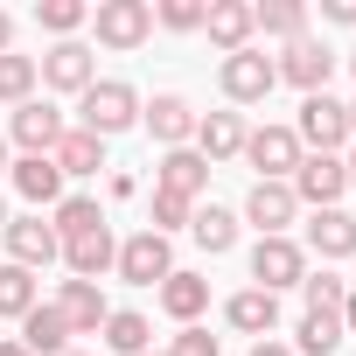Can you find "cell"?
<instances>
[{
  "label": "cell",
  "mask_w": 356,
  "mask_h": 356,
  "mask_svg": "<svg viewBox=\"0 0 356 356\" xmlns=\"http://www.w3.org/2000/svg\"><path fill=\"white\" fill-rule=\"evenodd\" d=\"M217 84H224V98H231V105H259V98H273L280 70H273V56H259V49H238V56H224Z\"/></svg>",
  "instance_id": "8"
},
{
  "label": "cell",
  "mask_w": 356,
  "mask_h": 356,
  "mask_svg": "<svg viewBox=\"0 0 356 356\" xmlns=\"http://www.w3.org/2000/svg\"><path fill=\"white\" fill-rule=\"evenodd\" d=\"M70 356H77V349H70Z\"/></svg>",
  "instance_id": "49"
},
{
  "label": "cell",
  "mask_w": 356,
  "mask_h": 356,
  "mask_svg": "<svg viewBox=\"0 0 356 356\" xmlns=\"http://www.w3.org/2000/svg\"><path fill=\"white\" fill-rule=\"evenodd\" d=\"M245 119L238 112H196V154L203 161H231V154H245Z\"/></svg>",
  "instance_id": "21"
},
{
  "label": "cell",
  "mask_w": 356,
  "mask_h": 356,
  "mask_svg": "<svg viewBox=\"0 0 356 356\" xmlns=\"http://www.w3.org/2000/svg\"><path fill=\"white\" fill-rule=\"evenodd\" d=\"M112 273H119L126 286H161V280L175 273V252H168V238H161V231H133V238L119 245Z\"/></svg>",
  "instance_id": "5"
},
{
  "label": "cell",
  "mask_w": 356,
  "mask_h": 356,
  "mask_svg": "<svg viewBox=\"0 0 356 356\" xmlns=\"http://www.w3.org/2000/svg\"><path fill=\"white\" fill-rule=\"evenodd\" d=\"M245 161L259 168V182H293V168H300L293 126H259V133H245Z\"/></svg>",
  "instance_id": "6"
},
{
  "label": "cell",
  "mask_w": 356,
  "mask_h": 356,
  "mask_svg": "<svg viewBox=\"0 0 356 356\" xmlns=\"http://www.w3.org/2000/svg\"><path fill=\"white\" fill-rule=\"evenodd\" d=\"M8 266H22V273H35V266H49V259H63V238L42 224V217H8Z\"/></svg>",
  "instance_id": "11"
},
{
  "label": "cell",
  "mask_w": 356,
  "mask_h": 356,
  "mask_svg": "<svg viewBox=\"0 0 356 356\" xmlns=\"http://www.w3.org/2000/svg\"><path fill=\"white\" fill-rule=\"evenodd\" d=\"M321 15H328V22H356V0H328Z\"/></svg>",
  "instance_id": "38"
},
{
  "label": "cell",
  "mask_w": 356,
  "mask_h": 356,
  "mask_svg": "<svg viewBox=\"0 0 356 356\" xmlns=\"http://www.w3.org/2000/svg\"><path fill=\"white\" fill-rule=\"evenodd\" d=\"M126 126H140V91H133L126 77H98V84L77 98V133L112 140V133H126Z\"/></svg>",
  "instance_id": "1"
},
{
  "label": "cell",
  "mask_w": 356,
  "mask_h": 356,
  "mask_svg": "<svg viewBox=\"0 0 356 356\" xmlns=\"http://www.w3.org/2000/svg\"><path fill=\"white\" fill-rule=\"evenodd\" d=\"M15 168V189L35 203V210H56L63 203V168L49 161V154H22V161H8Z\"/></svg>",
  "instance_id": "20"
},
{
  "label": "cell",
  "mask_w": 356,
  "mask_h": 356,
  "mask_svg": "<svg viewBox=\"0 0 356 356\" xmlns=\"http://www.w3.org/2000/svg\"><path fill=\"white\" fill-rule=\"evenodd\" d=\"M0 356H29V349H22V342H0Z\"/></svg>",
  "instance_id": "43"
},
{
  "label": "cell",
  "mask_w": 356,
  "mask_h": 356,
  "mask_svg": "<svg viewBox=\"0 0 356 356\" xmlns=\"http://www.w3.org/2000/svg\"><path fill=\"white\" fill-rule=\"evenodd\" d=\"M293 140H300V154H342V147H356V140H349V105H342V98H328V91L300 98Z\"/></svg>",
  "instance_id": "2"
},
{
  "label": "cell",
  "mask_w": 356,
  "mask_h": 356,
  "mask_svg": "<svg viewBox=\"0 0 356 356\" xmlns=\"http://www.w3.org/2000/svg\"><path fill=\"white\" fill-rule=\"evenodd\" d=\"M300 98H314V91H328V77H335V49L328 42H314V35H300V42H286V56L273 63Z\"/></svg>",
  "instance_id": "7"
},
{
  "label": "cell",
  "mask_w": 356,
  "mask_h": 356,
  "mask_svg": "<svg viewBox=\"0 0 356 356\" xmlns=\"http://www.w3.org/2000/svg\"><path fill=\"white\" fill-rule=\"evenodd\" d=\"M29 356H70V328H63V314L49 307V300H35L29 314H22V335H15Z\"/></svg>",
  "instance_id": "22"
},
{
  "label": "cell",
  "mask_w": 356,
  "mask_h": 356,
  "mask_svg": "<svg viewBox=\"0 0 356 356\" xmlns=\"http://www.w3.org/2000/svg\"><path fill=\"white\" fill-rule=\"evenodd\" d=\"M35 22H42L56 42H77V29L91 22V8H84V0H42V8H35Z\"/></svg>",
  "instance_id": "33"
},
{
  "label": "cell",
  "mask_w": 356,
  "mask_h": 356,
  "mask_svg": "<svg viewBox=\"0 0 356 356\" xmlns=\"http://www.w3.org/2000/svg\"><path fill=\"white\" fill-rule=\"evenodd\" d=\"M161 307L182 321V328H196V314L210 307V280H203V273H168V280H161Z\"/></svg>",
  "instance_id": "24"
},
{
  "label": "cell",
  "mask_w": 356,
  "mask_h": 356,
  "mask_svg": "<svg viewBox=\"0 0 356 356\" xmlns=\"http://www.w3.org/2000/svg\"><path fill=\"white\" fill-rule=\"evenodd\" d=\"M342 328L356 335V286H349V307H342Z\"/></svg>",
  "instance_id": "41"
},
{
  "label": "cell",
  "mask_w": 356,
  "mask_h": 356,
  "mask_svg": "<svg viewBox=\"0 0 356 356\" xmlns=\"http://www.w3.org/2000/svg\"><path fill=\"white\" fill-rule=\"evenodd\" d=\"M300 252H314V259H356V217L349 210H314Z\"/></svg>",
  "instance_id": "19"
},
{
  "label": "cell",
  "mask_w": 356,
  "mask_h": 356,
  "mask_svg": "<svg viewBox=\"0 0 356 356\" xmlns=\"http://www.w3.org/2000/svg\"><path fill=\"white\" fill-rule=\"evenodd\" d=\"M105 349H112V356H147V349H154V321L133 314V307H112V314H105Z\"/></svg>",
  "instance_id": "25"
},
{
  "label": "cell",
  "mask_w": 356,
  "mask_h": 356,
  "mask_svg": "<svg viewBox=\"0 0 356 356\" xmlns=\"http://www.w3.org/2000/svg\"><path fill=\"white\" fill-rule=\"evenodd\" d=\"M0 168H8V140H0Z\"/></svg>",
  "instance_id": "46"
},
{
  "label": "cell",
  "mask_w": 356,
  "mask_h": 356,
  "mask_svg": "<svg viewBox=\"0 0 356 356\" xmlns=\"http://www.w3.org/2000/svg\"><path fill=\"white\" fill-rule=\"evenodd\" d=\"M252 280H259L266 293H286V286L307 280V252H300L293 238H259V245H252Z\"/></svg>",
  "instance_id": "10"
},
{
  "label": "cell",
  "mask_w": 356,
  "mask_h": 356,
  "mask_svg": "<svg viewBox=\"0 0 356 356\" xmlns=\"http://www.w3.org/2000/svg\"><path fill=\"white\" fill-rule=\"evenodd\" d=\"M112 259H119L112 231H84V238H63V266H70L77 280H105V273H112Z\"/></svg>",
  "instance_id": "23"
},
{
  "label": "cell",
  "mask_w": 356,
  "mask_h": 356,
  "mask_svg": "<svg viewBox=\"0 0 356 356\" xmlns=\"http://www.w3.org/2000/svg\"><path fill=\"white\" fill-rule=\"evenodd\" d=\"M293 203H307V210H342V189H349V168H342V154H300V168H293Z\"/></svg>",
  "instance_id": "3"
},
{
  "label": "cell",
  "mask_w": 356,
  "mask_h": 356,
  "mask_svg": "<svg viewBox=\"0 0 356 356\" xmlns=\"http://www.w3.org/2000/svg\"><path fill=\"white\" fill-rule=\"evenodd\" d=\"M168 356H217V335L210 328H182V335L168 342Z\"/></svg>",
  "instance_id": "37"
},
{
  "label": "cell",
  "mask_w": 356,
  "mask_h": 356,
  "mask_svg": "<svg viewBox=\"0 0 356 356\" xmlns=\"http://www.w3.org/2000/svg\"><path fill=\"white\" fill-rule=\"evenodd\" d=\"M91 29H98V42L105 49H140L147 35H154V8H147V0H98V8H91Z\"/></svg>",
  "instance_id": "4"
},
{
  "label": "cell",
  "mask_w": 356,
  "mask_h": 356,
  "mask_svg": "<svg viewBox=\"0 0 356 356\" xmlns=\"http://www.w3.org/2000/svg\"><path fill=\"white\" fill-rule=\"evenodd\" d=\"M349 140H356V105H349Z\"/></svg>",
  "instance_id": "44"
},
{
  "label": "cell",
  "mask_w": 356,
  "mask_h": 356,
  "mask_svg": "<svg viewBox=\"0 0 356 356\" xmlns=\"http://www.w3.org/2000/svg\"><path fill=\"white\" fill-rule=\"evenodd\" d=\"M154 22H161V29H175V35H189V29H203V0H161Z\"/></svg>",
  "instance_id": "36"
},
{
  "label": "cell",
  "mask_w": 356,
  "mask_h": 356,
  "mask_svg": "<svg viewBox=\"0 0 356 356\" xmlns=\"http://www.w3.org/2000/svg\"><path fill=\"white\" fill-rule=\"evenodd\" d=\"M35 307V273H22V266H0V314H29Z\"/></svg>",
  "instance_id": "34"
},
{
  "label": "cell",
  "mask_w": 356,
  "mask_h": 356,
  "mask_svg": "<svg viewBox=\"0 0 356 356\" xmlns=\"http://www.w3.org/2000/svg\"><path fill=\"white\" fill-rule=\"evenodd\" d=\"M49 231H56V238H84V231H105V210H98V196H63V203L49 210Z\"/></svg>",
  "instance_id": "27"
},
{
  "label": "cell",
  "mask_w": 356,
  "mask_h": 356,
  "mask_svg": "<svg viewBox=\"0 0 356 356\" xmlns=\"http://www.w3.org/2000/svg\"><path fill=\"white\" fill-rule=\"evenodd\" d=\"M252 356H293V349H286V342H273V335H266V342H252Z\"/></svg>",
  "instance_id": "39"
},
{
  "label": "cell",
  "mask_w": 356,
  "mask_h": 356,
  "mask_svg": "<svg viewBox=\"0 0 356 356\" xmlns=\"http://www.w3.org/2000/svg\"><path fill=\"white\" fill-rule=\"evenodd\" d=\"M293 217H300V203H293L286 182H252V196H245V224H259V238H286Z\"/></svg>",
  "instance_id": "13"
},
{
  "label": "cell",
  "mask_w": 356,
  "mask_h": 356,
  "mask_svg": "<svg viewBox=\"0 0 356 356\" xmlns=\"http://www.w3.org/2000/svg\"><path fill=\"white\" fill-rule=\"evenodd\" d=\"M342 168H349V189H356V147H349V154H342Z\"/></svg>",
  "instance_id": "42"
},
{
  "label": "cell",
  "mask_w": 356,
  "mask_h": 356,
  "mask_svg": "<svg viewBox=\"0 0 356 356\" xmlns=\"http://www.w3.org/2000/svg\"><path fill=\"white\" fill-rule=\"evenodd\" d=\"M252 22H259L266 35H280V42H300V35H307V8H300V0H273V8H252Z\"/></svg>",
  "instance_id": "31"
},
{
  "label": "cell",
  "mask_w": 356,
  "mask_h": 356,
  "mask_svg": "<svg viewBox=\"0 0 356 356\" xmlns=\"http://www.w3.org/2000/svg\"><path fill=\"white\" fill-rule=\"evenodd\" d=\"M8 42H15V15L0 8V56H8Z\"/></svg>",
  "instance_id": "40"
},
{
  "label": "cell",
  "mask_w": 356,
  "mask_h": 356,
  "mask_svg": "<svg viewBox=\"0 0 356 356\" xmlns=\"http://www.w3.org/2000/svg\"><path fill=\"white\" fill-rule=\"evenodd\" d=\"M35 70H42V84H49V91H70V98H84V91L98 84V63H91V49H84V42H56L49 56H35Z\"/></svg>",
  "instance_id": "12"
},
{
  "label": "cell",
  "mask_w": 356,
  "mask_h": 356,
  "mask_svg": "<svg viewBox=\"0 0 356 356\" xmlns=\"http://www.w3.org/2000/svg\"><path fill=\"white\" fill-rule=\"evenodd\" d=\"M349 70H356V49H349Z\"/></svg>",
  "instance_id": "48"
},
{
  "label": "cell",
  "mask_w": 356,
  "mask_h": 356,
  "mask_svg": "<svg viewBox=\"0 0 356 356\" xmlns=\"http://www.w3.org/2000/svg\"><path fill=\"white\" fill-rule=\"evenodd\" d=\"M49 307L63 314V328H70V335H98V328H105V314H112V307H105V293H98V280H63V293H56Z\"/></svg>",
  "instance_id": "14"
},
{
  "label": "cell",
  "mask_w": 356,
  "mask_h": 356,
  "mask_svg": "<svg viewBox=\"0 0 356 356\" xmlns=\"http://www.w3.org/2000/svg\"><path fill=\"white\" fill-rule=\"evenodd\" d=\"M342 314H300V342H293V356H335L342 349Z\"/></svg>",
  "instance_id": "29"
},
{
  "label": "cell",
  "mask_w": 356,
  "mask_h": 356,
  "mask_svg": "<svg viewBox=\"0 0 356 356\" xmlns=\"http://www.w3.org/2000/svg\"><path fill=\"white\" fill-rule=\"evenodd\" d=\"M0 231H8V203H0Z\"/></svg>",
  "instance_id": "45"
},
{
  "label": "cell",
  "mask_w": 356,
  "mask_h": 356,
  "mask_svg": "<svg viewBox=\"0 0 356 356\" xmlns=\"http://www.w3.org/2000/svg\"><path fill=\"white\" fill-rule=\"evenodd\" d=\"M42 84V70H35V56H0V105H29V91Z\"/></svg>",
  "instance_id": "30"
},
{
  "label": "cell",
  "mask_w": 356,
  "mask_h": 356,
  "mask_svg": "<svg viewBox=\"0 0 356 356\" xmlns=\"http://www.w3.org/2000/svg\"><path fill=\"white\" fill-rule=\"evenodd\" d=\"M63 133H70V119H63L49 98H29V105H15V119H8V140H15L22 154H56Z\"/></svg>",
  "instance_id": "9"
},
{
  "label": "cell",
  "mask_w": 356,
  "mask_h": 356,
  "mask_svg": "<svg viewBox=\"0 0 356 356\" xmlns=\"http://www.w3.org/2000/svg\"><path fill=\"white\" fill-rule=\"evenodd\" d=\"M49 161L63 168V182H70V175L84 182V175H98V168H105V140H91V133H77V126H70V133L56 140V154H49Z\"/></svg>",
  "instance_id": "26"
},
{
  "label": "cell",
  "mask_w": 356,
  "mask_h": 356,
  "mask_svg": "<svg viewBox=\"0 0 356 356\" xmlns=\"http://www.w3.org/2000/svg\"><path fill=\"white\" fill-rule=\"evenodd\" d=\"M140 119H147V133H154L168 154L196 140V105H189V98H175V91H161L154 105H140Z\"/></svg>",
  "instance_id": "15"
},
{
  "label": "cell",
  "mask_w": 356,
  "mask_h": 356,
  "mask_svg": "<svg viewBox=\"0 0 356 356\" xmlns=\"http://www.w3.org/2000/svg\"><path fill=\"white\" fill-rule=\"evenodd\" d=\"M203 182H210V161H203L196 147H175V154H161V168H154V189L182 196V203H196Z\"/></svg>",
  "instance_id": "17"
},
{
  "label": "cell",
  "mask_w": 356,
  "mask_h": 356,
  "mask_svg": "<svg viewBox=\"0 0 356 356\" xmlns=\"http://www.w3.org/2000/svg\"><path fill=\"white\" fill-rule=\"evenodd\" d=\"M300 293H307V314H342V307H349V280H335L328 266H321V273H307V280H300Z\"/></svg>",
  "instance_id": "32"
},
{
  "label": "cell",
  "mask_w": 356,
  "mask_h": 356,
  "mask_svg": "<svg viewBox=\"0 0 356 356\" xmlns=\"http://www.w3.org/2000/svg\"><path fill=\"white\" fill-rule=\"evenodd\" d=\"M203 35H210L224 56H238V49H252L259 22H252V8H245V0H210V8H203Z\"/></svg>",
  "instance_id": "16"
},
{
  "label": "cell",
  "mask_w": 356,
  "mask_h": 356,
  "mask_svg": "<svg viewBox=\"0 0 356 356\" xmlns=\"http://www.w3.org/2000/svg\"><path fill=\"white\" fill-rule=\"evenodd\" d=\"M224 321H231L238 335H259V342H266V335L280 328V293L245 286V293H231V300H224Z\"/></svg>",
  "instance_id": "18"
},
{
  "label": "cell",
  "mask_w": 356,
  "mask_h": 356,
  "mask_svg": "<svg viewBox=\"0 0 356 356\" xmlns=\"http://www.w3.org/2000/svg\"><path fill=\"white\" fill-rule=\"evenodd\" d=\"M189 217H196V203H182V196H168V189H154V224H147V231H161V238H168V231H182Z\"/></svg>",
  "instance_id": "35"
},
{
  "label": "cell",
  "mask_w": 356,
  "mask_h": 356,
  "mask_svg": "<svg viewBox=\"0 0 356 356\" xmlns=\"http://www.w3.org/2000/svg\"><path fill=\"white\" fill-rule=\"evenodd\" d=\"M189 238L217 259V252H231V245H238V217H231L224 203H210V210H196V217H189Z\"/></svg>",
  "instance_id": "28"
},
{
  "label": "cell",
  "mask_w": 356,
  "mask_h": 356,
  "mask_svg": "<svg viewBox=\"0 0 356 356\" xmlns=\"http://www.w3.org/2000/svg\"><path fill=\"white\" fill-rule=\"evenodd\" d=\"M147 356H168V349H147Z\"/></svg>",
  "instance_id": "47"
}]
</instances>
